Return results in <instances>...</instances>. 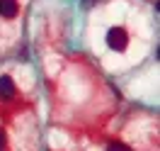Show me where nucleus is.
Returning <instances> with one entry per match:
<instances>
[{"label": "nucleus", "instance_id": "nucleus-1", "mask_svg": "<svg viewBox=\"0 0 160 151\" xmlns=\"http://www.w3.org/2000/svg\"><path fill=\"white\" fill-rule=\"evenodd\" d=\"M126 44H129V32L124 27H109V32H107V46L114 51H124Z\"/></svg>", "mask_w": 160, "mask_h": 151}, {"label": "nucleus", "instance_id": "nucleus-2", "mask_svg": "<svg viewBox=\"0 0 160 151\" xmlns=\"http://www.w3.org/2000/svg\"><path fill=\"white\" fill-rule=\"evenodd\" d=\"M0 98L2 100L15 98V83H12L10 76H0Z\"/></svg>", "mask_w": 160, "mask_h": 151}, {"label": "nucleus", "instance_id": "nucleus-3", "mask_svg": "<svg viewBox=\"0 0 160 151\" xmlns=\"http://www.w3.org/2000/svg\"><path fill=\"white\" fill-rule=\"evenodd\" d=\"M0 15L12 20L17 15V0H0Z\"/></svg>", "mask_w": 160, "mask_h": 151}, {"label": "nucleus", "instance_id": "nucleus-4", "mask_svg": "<svg viewBox=\"0 0 160 151\" xmlns=\"http://www.w3.org/2000/svg\"><path fill=\"white\" fill-rule=\"evenodd\" d=\"M109 151H129V149L121 146V144H109Z\"/></svg>", "mask_w": 160, "mask_h": 151}, {"label": "nucleus", "instance_id": "nucleus-5", "mask_svg": "<svg viewBox=\"0 0 160 151\" xmlns=\"http://www.w3.org/2000/svg\"><path fill=\"white\" fill-rule=\"evenodd\" d=\"M2 144H5V134L0 132V146H2Z\"/></svg>", "mask_w": 160, "mask_h": 151}]
</instances>
